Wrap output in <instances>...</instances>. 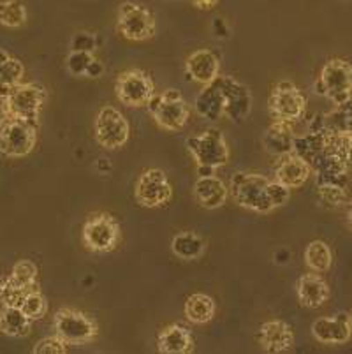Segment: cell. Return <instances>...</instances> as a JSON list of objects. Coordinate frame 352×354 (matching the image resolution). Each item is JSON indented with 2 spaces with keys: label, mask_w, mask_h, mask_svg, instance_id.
Listing matches in <instances>:
<instances>
[{
  "label": "cell",
  "mask_w": 352,
  "mask_h": 354,
  "mask_svg": "<svg viewBox=\"0 0 352 354\" xmlns=\"http://www.w3.org/2000/svg\"><path fill=\"white\" fill-rule=\"evenodd\" d=\"M19 308L25 312V315H27L28 319L39 321L46 315L48 301L46 298H44L43 292L39 291V289H34V291H30L25 296L24 304L19 305Z\"/></svg>",
  "instance_id": "33"
},
{
  "label": "cell",
  "mask_w": 352,
  "mask_h": 354,
  "mask_svg": "<svg viewBox=\"0 0 352 354\" xmlns=\"http://www.w3.org/2000/svg\"><path fill=\"white\" fill-rule=\"evenodd\" d=\"M116 97L129 108H143L155 94L154 80L143 69H129L116 78Z\"/></svg>",
  "instance_id": "12"
},
{
  "label": "cell",
  "mask_w": 352,
  "mask_h": 354,
  "mask_svg": "<svg viewBox=\"0 0 352 354\" xmlns=\"http://www.w3.org/2000/svg\"><path fill=\"white\" fill-rule=\"evenodd\" d=\"M317 194L324 205L328 207H342L347 201V187L340 185H317Z\"/></svg>",
  "instance_id": "36"
},
{
  "label": "cell",
  "mask_w": 352,
  "mask_h": 354,
  "mask_svg": "<svg viewBox=\"0 0 352 354\" xmlns=\"http://www.w3.org/2000/svg\"><path fill=\"white\" fill-rule=\"evenodd\" d=\"M120 224L111 214L99 212L86 218L83 224V245L95 254H108L120 243Z\"/></svg>",
  "instance_id": "6"
},
{
  "label": "cell",
  "mask_w": 352,
  "mask_h": 354,
  "mask_svg": "<svg viewBox=\"0 0 352 354\" xmlns=\"http://www.w3.org/2000/svg\"><path fill=\"white\" fill-rule=\"evenodd\" d=\"M192 4L196 8L203 9V11H210V9H213L219 4V0H192Z\"/></svg>",
  "instance_id": "41"
},
{
  "label": "cell",
  "mask_w": 352,
  "mask_h": 354,
  "mask_svg": "<svg viewBox=\"0 0 352 354\" xmlns=\"http://www.w3.org/2000/svg\"><path fill=\"white\" fill-rule=\"evenodd\" d=\"M95 46H97L95 35L85 34V32L74 35L73 43H71V48H73L74 51H93L95 50Z\"/></svg>",
  "instance_id": "38"
},
{
  "label": "cell",
  "mask_w": 352,
  "mask_h": 354,
  "mask_svg": "<svg viewBox=\"0 0 352 354\" xmlns=\"http://www.w3.org/2000/svg\"><path fill=\"white\" fill-rule=\"evenodd\" d=\"M11 275L15 277L19 284H24L28 289H39L37 284V266L30 259H19L12 266Z\"/></svg>",
  "instance_id": "34"
},
{
  "label": "cell",
  "mask_w": 352,
  "mask_h": 354,
  "mask_svg": "<svg viewBox=\"0 0 352 354\" xmlns=\"http://www.w3.org/2000/svg\"><path fill=\"white\" fill-rule=\"evenodd\" d=\"M27 8L21 0H2L0 2V25L8 28H19L27 24Z\"/></svg>",
  "instance_id": "31"
},
{
  "label": "cell",
  "mask_w": 352,
  "mask_h": 354,
  "mask_svg": "<svg viewBox=\"0 0 352 354\" xmlns=\"http://www.w3.org/2000/svg\"><path fill=\"white\" fill-rule=\"evenodd\" d=\"M257 340L266 353L280 354L295 346V331L286 321H266L257 331Z\"/></svg>",
  "instance_id": "16"
},
{
  "label": "cell",
  "mask_w": 352,
  "mask_h": 354,
  "mask_svg": "<svg viewBox=\"0 0 352 354\" xmlns=\"http://www.w3.org/2000/svg\"><path fill=\"white\" fill-rule=\"evenodd\" d=\"M295 138L296 134L293 131V124L275 120L264 134V147L268 152L277 157L287 156L295 148Z\"/></svg>",
  "instance_id": "23"
},
{
  "label": "cell",
  "mask_w": 352,
  "mask_h": 354,
  "mask_svg": "<svg viewBox=\"0 0 352 354\" xmlns=\"http://www.w3.org/2000/svg\"><path fill=\"white\" fill-rule=\"evenodd\" d=\"M326 131L329 133H345L352 131V99L344 104L335 106L331 113L324 115Z\"/></svg>",
  "instance_id": "32"
},
{
  "label": "cell",
  "mask_w": 352,
  "mask_h": 354,
  "mask_svg": "<svg viewBox=\"0 0 352 354\" xmlns=\"http://www.w3.org/2000/svg\"><path fill=\"white\" fill-rule=\"evenodd\" d=\"M171 250L180 259L196 261L205 252V240L194 231H182L171 240Z\"/></svg>",
  "instance_id": "27"
},
{
  "label": "cell",
  "mask_w": 352,
  "mask_h": 354,
  "mask_svg": "<svg viewBox=\"0 0 352 354\" xmlns=\"http://www.w3.org/2000/svg\"><path fill=\"white\" fill-rule=\"evenodd\" d=\"M93 131H95L97 143L106 150H118L125 147L131 138V125L127 118L113 106H104L97 113Z\"/></svg>",
  "instance_id": "11"
},
{
  "label": "cell",
  "mask_w": 352,
  "mask_h": 354,
  "mask_svg": "<svg viewBox=\"0 0 352 354\" xmlns=\"http://www.w3.org/2000/svg\"><path fill=\"white\" fill-rule=\"evenodd\" d=\"M9 118H11V115H9L8 97L0 94V127H2V125H4Z\"/></svg>",
  "instance_id": "39"
},
{
  "label": "cell",
  "mask_w": 352,
  "mask_h": 354,
  "mask_svg": "<svg viewBox=\"0 0 352 354\" xmlns=\"http://www.w3.org/2000/svg\"><path fill=\"white\" fill-rule=\"evenodd\" d=\"M157 351L163 354H189L194 351V339L189 328L169 324L157 337Z\"/></svg>",
  "instance_id": "22"
},
{
  "label": "cell",
  "mask_w": 352,
  "mask_h": 354,
  "mask_svg": "<svg viewBox=\"0 0 352 354\" xmlns=\"http://www.w3.org/2000/svg\"><path fill=\"white\" fill-rule=\"evenodd\" d=\"M217 305L212 296L205 292H194L185 301V317L192 324H206L215 317Z\"/></svg>",
  "instance_id": "24"
},
{
  "label": "cell",
  "mask_w": 352,
  "mask_h": 354,
  "mask_svg": "<svg viewBox=\"0 0 352 354\" xmlns=\"http://www.w3.org/2000/svg\"><path fill=\"white\" fill-rule=\"evenodd\" d=\"M296 292H298L299 304L308 308H319L329 300L328 282L317 272H310L299 277V281L296 282Z\"/></svg>",
  "instance_id": "20"
},
{
  "label": "cell",
  "mask_w": 352,
  "mask_h": 354,
  "mask_svg": "<svg viewBox=\"0 0 352 354\" xmlns=\"http://www.w3.org/2000/svg\"><path fill=\"white\" fill-rule=\"evenodd\" d=\"M155 124L164 131H182L190 118V108L178 88H167L160 94L155 92L147 104Z\"/></svg>",
  "instance_id": "3"
},
{
  "label": "cell",
  "mask_w": 352,
  "mask_h": 354,
  "mask_svg": "<svg viewBox=\"0 0 352 354\" xmlns=\"http://www.w3.org/2000/svg\"><path fill=\"white\" fill-rule=\"evenodd\" d=\"M351 324H352V312H351Z\"/></svg>",
  "instance_id": "43"
},
{
  "label": "cell",
  "mask_w": 352,
  "mask_h": 354,
  "mask_svg": "<svg viewBox=\"0 0 352 354\" xmlns=\"http://www.w3.org/2000/svg\"><path fill=\"white\" fill-rule=\"evenodd\" d=\"M347 217H349V224H351V227H352V201H351V205H349V214H347Z\"/></svg>",
  "instance_id": "42"
},
{
  "label": "cell",
  "mask_w": 352,
  "mask_h": 354,
  "mask_svg": "<svg viewBox=\"0 0 352 354\" xmlns=\"http://www.w3.org/2000/svg\"><path fill=\"white\" fill-rule=\"evenodd\" d=\"M312 335L317 342L326 344V346H342V344L349 342L352 337V324H351V314L337 315H324L319 317L312 324Z\"/></svg>",
  "instance_id": "15"
},
{
  "label": "cell",
  "mask_w": 352,
  "mask_h": 354,
  "mask_svg": "<svg viewBox=\"0 0 352 354\" xmlns=\"http://www.w3.org/2000/svg\"><path fill=\"white\" fill-rule=\"evenodd\" d=\"M37 143V125L11 117L0 127V153L19 159L32 153Z\"/></svg>",
  "instance_id": "8"
},
{
  "label": "cell",
  "mask_w": 352,
  "mask_h": 354,
  "mask_svg": "<svg viewBox=\"0 0 352 354\" xmlns=\"http://www.w3.org/2000/svg\"><path fill=\"white\" fill-rule=\"evenodd\" d=\"M185 73L192 82L210 85L221 76V60L212 50H196L187 57Z\"/></svg>",
  "instance_id": "17"
},
{
  "label": "cell",
  "mask_w": 352,
  "mask_h": 354,
  "mask_svg": "<svg viewBox=\"0 0 352 354\" xmlns=\"http://www.w3.org/2000/svg\"><path fill=\"white\" fill-rule=\"evenodd\" d=\"M194 196L198 203L206 210H215V208L224 207L229 198V187L219 178L215 173L213 175L199 176L194 183Z\"/></svg>",
  "instance_id": "19"
},
{
  "label": "cell",
  "mask_w": 352,
  "mask_h": 354,
  "mask_svg": "<svg viewBox=\"0 0 352 354\" xmlns=\"http://www.w3.org/2000/svg\"><path fill=\"white\" fill-rule=\"evenodd\" d=\"M30 291L34 289L19 284L12 275H6L4 279H0V304L2 307H19Z\"/></svg>",
  "instance_id": "30"
},
{
  "label": "cell",
  "mask_w": 352,
  "mask_h": 354,
  "mask_svg": "<svg viewBox=\"0 0 352 354\" xmlns=\"http://www.w3.org/2000/svg\"><path fill=\"white\" fill-rule=\"evenodd\" d=\"M305 263L312 272L324 273L333 265V254L326 241L314 240L310 241L305 249Z\"/></svg>",
  "instance_id": "29"
},
{
  "label": "cell",
  "mask_w": 352,
  "mask_h": 354,
  "mask_svg": "<svg viewBox=\"0 0 352 354\" xmlns=\"http://www.w3.org/2000/svg\"><path fill=\"white\" fill-rule=\"evenodd\" d=\"M194 108L199 113V117H203L208 122H217L224 117L225 99L224 92H222L217 82L203 86V90L198 94L196 101H194Z\"/></svg>",
  "instance_id": "21"
},
{
  "label": "cell",
  "mask_w": 352,
  "mask_h": 354,
  "mask_svg": "<svg viewBox=\"0 0 352 354\" xmlns=\"http://www.w3.org/2000/svg\"><path fill=\"white\" fill-rule=\"evenodd\" d=\"M324 150L345 164L349 171L352 169V131L345 133H329L326 131Z\"/></svg>",
  "instance_id": "28"
},
{
  "label": "cell",
  "mask_w": 352,
  "mask_h": 354,
  "mask_svg": "<svg viewBox=\"0 0 352 354\" xmlns=\"http://www.w3.org/2000/svg\"><path fill=\"white\" fill-rule=\"evenodd\" d=\"M268 109L273 120L295 124L305 113L306 97L295 83L279 82L271 90Z\"/></svg>",
  "instance_id": "9"
},
{
  "label": "cell",
  "mask_w": 352,
  "mask_h": 354,
  "mask_svg": "<svg viewBox=\"0 0 352 354\" xmlns=\"http://www.w3.org/2000/svg\"><path fill=\"white\" fill-rule=\"evenodd\" d=\"M95 60L92 51H71L67 57V69L74 76H86L90 66Z\"/></svg>",
  "instance_id": "35"
},
{
  "label": "cell",
  "mask_w": 352,
  "mask_h": 354,
  "mask_svg": "<svg viewBox=\"0 0 352 354\" xmlns=\"http://www.w3.org/2000/svg\"><path fill=\"white\" fill-rule=\"evenodd\" d=\"M32 319H28L19 307H2L0 310V331L8 337L24 339L30 333Z\"/></svg>",
  "instance_id": "25"
},
{
  "label": "cell",
  "mask_w": 352,
  "mask_h": 354,
  "mask_svg": "<svg viewBox=\"0 0 352 354\" xmlns=\"http://www.w3.org/2000/svg\"><path fill=\"white\" fill-rule=\"evenodd\" d=\"M215 82L224 92L225 99V115L229 120L241 122L248 117L252 109V95L243 83L238 82L232 76H219Z\"/></svg>",
  "instance_id": "14"
},
{
  "label": "cell",
  "mask_w": 352,
  "mask_h": 354,
  "mask_svg": "<svg viewBox=\"0 0 352 354\" xmlns=\"http://www.w3.org/2000/svg\"><path fill=\"white\" fill-rule=\"evenodd\" d=\"M55 333L69 346H85L99 335V324L92 315L76 308H60L53 317Z\"/></svg>",
  "instance_id": "5"
},
{
  "label": "cell",
  "mask_w": 352,
  "mask_h": 354,
  "mask_svg": "<svg viewBox=\"0 0 352 354\" xmlns=\"http://www.w3.org/2000/svg\"><path fill=\"white\" fill-rule=\"evenodd\" d=\"M104 73V67H102V64L99 62V60H93L92 62V66H90V69H89V73H86V78H99V76H101V74Z\"/></svg>",
  "instance_id": "40"
},
{
  "label": "cell",
  "mask_w": 352,
  "mask_h": 354,
  "mask_svg": "<svg viewBox=\"0 0 352 354\" xmlns=\"http://www.w3.org/2000/svg\"><path fill=\"white\" fill-rule=\"evenodd\" d=\"M116 30L120 32L122 37H125L127 41L141 43V41H148L154 37L157 24H155V18L150 9L138 4V2L127 0L118 8Z\"/></svg>",
  "instance_id": "7"
},
{
  "label": "cell",
  "mask_w": 352,
  "mask_h": 354,
  "mask_svg": "<svg viewBox=\"0 0 352 354\" xmlns=\"http://www.w3.org/2000/svg\"><path fill=\"white\" fill-rule=\"evenodd\" d=\"M24 76L25 67L21 60L15 59L0 48V94L8 97L9 92L21 83Z\"/></svg>",
  "instance_id": "26"
},
{
  "label": "cell",
  "mask_w": 352,
  "mask_h": 354,
  "mask_svg": "<svg viewBox=\"0 0 352 354\" xmlns=\"http://www.w3.org/2000/svg\"><path fill=\"white\" fill-rule=\"evenodd\" d=\"M46 88L35 83H19L9 92V115L39 127V115L46 102Z\"/></svg>",
  "instance_id": "10"
},
{
  "label": "cell",
  "mask_w": 352,
  "mask_h": 354,
  "mask_svg": "<svg viewBox=\"0 0 352 354\" xmlns=\"http://www.w3.org/2000/svg\"><path fill=\"white\" fill-rule=\"evenodd\" d=\"M312 173L314 169L308 160L299 157L298 153L290 152L279 159V164L275 167V180H279L280 183L287 185L293 191V189H299L302 185H305Z\"/></svg>",
  "instance_id": "18"
},
{
  "label": "cell",
  "mask_w": 352,
  "mask_h": 354,
  "mask_svg": "<svg viewBox=\"0 0 352 354\" xmlns=\"http://www.w3.org/2000/svg\"><path fill=\"white\" fill-rule=\"evenodd\" d=\"M134 196L138 205L145 208H159L173 199V185L167 180L166 173L157 167H150L141 173L136 182Z\"/></svg>",
  "instance_id": "13"
},
{
  "label": "cell",
  "mask_w": 352,
  "mask_h": 354,
  "mask_svg": "<svg viewBox=\"0 0 352 354\" xmlns=\"http://www.w3.org/2000/svg\"><path fill=\"white\" fill-rule=\"evenodd\" d=\"M187 150L198 164L199 176L213 175L215 169L229 162V147L224 134L219 129H206L198 136L187 140Z\"/></svg>",
  "instance_id": "2"
},
{
  "label": "cell",
  "mask_w": 352,
  "mask_h": 354,
  "mask_svg": "<svg viewBox=\"0 0 352 354\" xmlns=\"http://www.w3.org/2000/svg\"><path fill=\"white\" fill-rule=\"evenodd\" d=\"M317 94L324 95L335 106L352 99V64L344 59H329L322 66L315 83Z\"/></svg>",
  "instance_id": "4"
},
{
  "label": "cell",
  "mask_w": 352,
  "mask_h": 354,
  "mask_svg": "<svg viewBox=\"0 0 352 354\" xmlns=\"http://www.w3.org/2000/svg\"><path fill=\"white\" fill-rule=\"evenodd\" d=\"M67 346H69V344L55 333L53 337H46V339L39 340V342L34 346V349H32V353L34 354H66Z\"/></svg>",
  "instance_id": "37"
},
{
  "label": "cell",
  "mask_w": 352,
  "mask_h": 354,
  "mask_svg": "<svg viewBox=\"0 0 352 354\" xmlns=\"http://www.w3.org/2000/svg\"><path fill=\"white\" fill-rule=\"evenodd\" d=\"M271 178L259 173L238 171L231 176L229 182V196L237 205L257 214H270L277 210L270 192Z\"/></svg>",
  "instance_id": "1"
}]
</instances>
